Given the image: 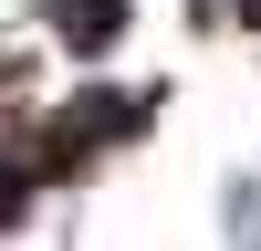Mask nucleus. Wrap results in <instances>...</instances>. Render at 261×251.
<instances>
[{"mask_svg": "<svg viewBox=\"0 0 261 251\" xmlns=\"http://www.w3.org/2000/svg\"><path fill=\"white\" fill-rule=\"evenodd\" d=\"M53 11H63V32H84V42L115 32V0H53Z\"/></svg>", "mask_w": 261, "mask_h": 251, "instance_id": "nucleus-1", "label": "nucleus"}, {"mask_svg": "<svg viewBox=\"0 0 261 251\" xmlns=\"http://www.w3.org/2000/svg\"><path fill=\"white\" fill-rule=\"evenodd\" d=\"M11 209H21V178H0V230H11Z\"/></svg>", "mask_w": 261, "mask_h": 251, "instance_id": "nucleus-2", "label": "nucleus"}]
</instances>
